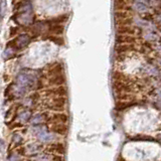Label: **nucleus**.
Here are the masks:
<instances>
[{
  "mask_svg": "<svg viewBox=\"0 0 161 161\" xmlns=\"http://www.w3.org/2000/svg\"><path fill=\"white\" fill-rule=\"evenodd\" d=\"M37 78L34 74L30 73H20L16 78L17 88L15 89V93L17 95H23L26 90L32 89L36 86Z\"/></svg>",
  "mask_w": 161,
  "mask_h": 161,
  "instance_id": "f257e3e1",
  "label": "nucleus"
},
{
  "mask_svg": "<svg viewBox=\"0 0 161 161\" xmlns=\"http://www.w3.org/2000/svg\"><path fill=\"white\" fill-rule=\"evenodd\" d=\"M33 20V10H32V5L30 2H25L19 9V12L17 15L16 21L19 24L22 25H27L30 24Z\"/></svg>",
  "mask_w": 161,
  "mask_h": 161,
  "instance_id": "f03ea898",
  "label": "nucleus"
},
{
  "mask_svg": "<svg viewBox=\"0 0 161 161\" xmlns=\"http://www.w3.org/2000/svg\"><path fill=\"white\" fill-rule=\"evenodd\" d=\"M30 42V37L27 34H20L17 38L14 40V45L15 47L18 49H22L23 47H27V44Z\"/></svg>",
  "mask_w": 161,
  "mask_h": 161,
  "instance_id": "7ed1b4c3",
  "label": "nucleus"
},
{
  "mask_svg": "<svg viewBox=\"0 0 161 161\" xmlns=\"http://www.w3.org/2000/svg\"><path fill=\"white\" fill-rule=\"evenodd\" d=\"M34 133H36L37 138L42 141V142H49V141H52L53 139V136L52 134H49L45 128L39 129L38 131H35Z\"/></svg>",
  "mask_w": 161,
  "mask_h": 161,
  "instance_id": "20e7f679",
  "label": "nucleus"
},
{
  "mask_svg": "<svg viewBox=\"0 0 161 161\" xmlns=\"http://www.w3.org/2000/svg\"><path fill=\"white\" fill-rule=\"evenodd\" d=\"M18 118L21 122H27L31 118V111L30 110H24L22 112H20L18 115Z\"/></svg>",
  "mask_w": 161,
  "mask_h": 161,
  "instance_id": "39448f33",
  "label": "nucleus"
},
{
  "mask_svg": "<svg viewBox=\"0 0 161 161\" xmlns=\"http://www.w3.org/2000/svg\"><path fill=\"white\" fill-rule=\"evenodd\" d=\"M43 121H44V115H42V114L35 115L32 118H30V122H31L32 125H39V124H42Z\"/></svg>",
  "mask_w": 161,
  "mask_h": 161,
  "instance_id": "423d86ee",
  "label": "nucleus"
},
{
  "mask_svg": "<svg viewBox=\"0 0 161 161\" xmlns=\"http://www.w3.org/2000/svg\"><path fill=\"white\" fill-rule=\"evenodd\" d=\"M134 8L137 10L139 12H144L147 10V5L145 4V2H142V1H136L134 2Z\"/></svg>",
  "mask_w": 161,
  "mask_h": 161,
  "instance_id": "0eeeda50",
  "label": "nucleus"
},
{
  "mask_svg": "<svg viewBox=\"0 0 161 161\" xmlns=\"http://www.w3.org/2000/svg\"><path fill=\"white\" fill-rule=\"evenodd\" d=\"M27 150L29 151L30 153H36L38 152V151L40 150V147H38V146L36 144H30L27 146Z\"/></svg>",
  "mask_w": 161,
  "mask_h": 161,
  "instance_id": "6e6552de",
  "label": "nucleus"
},
{
  "mask_svg": "<svg viewBox=\"0 0 161 161\" xmlns=\"http://www.w3.org/2000/svg\"><path fill=\"white\" fill-rule=\"evenodd\" d=\"M52 148H53L54 152H58V153H64V146L62 144H58V145H52Z\"/></svg>",
  "mask_w": 161,
  "mask_h": 161,
  "instance_id": "1a4fd4ad",
  "label": "nucleus"
},
{
  "mask_svg": "<svg viewBox=\"0 0 161 161\" xmlns=\"http://www.w3.org/2000/svg\"><path fill=\"white\" fill-rule=\"evenodd\" d=\"M50 160V156L47 155V154H42L38 155L36 158H35V161H49Z\"/></svg>",
  "mask_w": 161,
  "mask_h": 161,
  "instance_id": "9d476101",
  "label": "nucleus"
},
{
  "mask_svg": "<svg viewBox=\"0 0 161 161\" xmlns=\"http://www.w3.org/2000/svg\"><path fill=\"white\" fill-rule=\"evenodd\" d=\"M4 5H5V2H0V20L2 19L3 14H4Z\"/></svg>",
  "mask_w": 161,
  "mask_h": 161,
  "instance_id": "9b49d317",
  "label": "nucleus"
},
{
  "mask_svg": "<svg viewBox=\"0 0 161 161\" xmlns=\"http://www.w3.org/2000/svg\"><path fill=\"white\" fill-rule=\"evenodd\" d=\"M13 139H14V141L16 143H20V142H21V137H20V136L17 135V134H14L13 135Z\"/></svg>",
  "mask_w": 161,
  "mask_h": 161,
  "instance_id": "f8f14e48",
  "label": "nucleus"
},
{
  "mask_svg": "<svg viewBox=\"0 0 161 161\" xmlns=\"http://www.w3.org/2000/svg\"><path fill=\"white\" fill-rule=\"evenodd\" d=\"M2 144H3V142L1 140H0V150H1V147H2Z\"/></svg>",
  "mask_w": 161,
  "mask_h": 161,
  "instance_id": "ddd939ff",
  "label": "nucleus"
}]
</instances>
